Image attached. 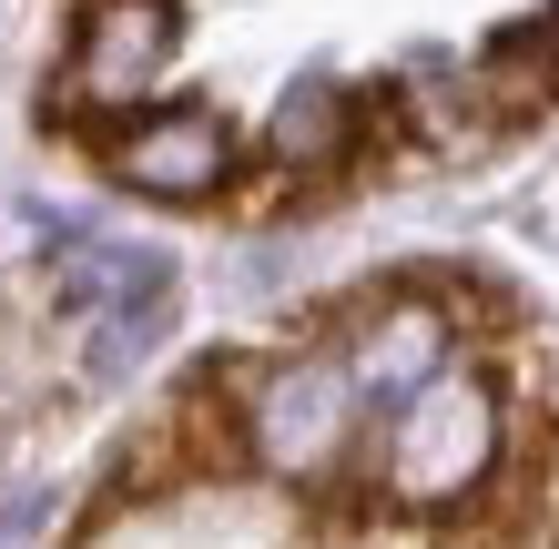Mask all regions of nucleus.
<instances>
[{"mask_svg":"<svg viewBox=\"0 0 559 549\" xmlns=\"http://www.w3.org/2000/svg\"><path fill=\"white\" fill-rule=\"evenodd\" d=\"M346 122H356V103H346L336 82H295L285 103H275V164H336Z\"/></svg>","mask_w":559,"mask_h":549,"instance_id":"0eeeda50","label":"nucleus"},{"mask_svg":"<svg viewBox=\"0 0 559 549\" xmlns=\"http://www.w3.org/2000/svg\"><path fill=\"white\" fill-rule=\"evenodd\" d=\"M174 72V0H92L72 61H61V92L72 112H133L153 103V82Z\"/></svg>","mask_w":559,"mask_h":549,"instance_id":"7ed1b4c3","label":"nucleus"},{"mask_svg":"<svg viewBox=\"0 0 559 549\" xmlns=\"http://www.w3.org/2000/svg\"><path fill=\"white\" fill-rule=\"evenodd\" d=\"M356 417H367V397H356V377H346V346H306L295 367H275L265 386H254L245 438H254V458H265L275 478H325L346 458Z\"/></svg>","mask_w":559,"mask_h":549,"instance_id":"f03ea898","label":"nucleus"},{"mask_svg":"<svg viewBox=\"0 0 559 549\" xmlns=\"http://www.w3.org/2000/svg\"><path fill=\"white\" fill-rule=\"evenodd\" d=\"M51 296H61V306H103V326H112V315H143V306H163V254H153V244L82 235V244H61Z\"/></svg>","mask_w":559,"mask_h":549,"instance_id":"423d86ee","label":"nucleus"},{"mask_svg":"<svg viewBox=\"0 0 559 549\" xmlns=\"http://www.w3.org/2000/svg\"><path fill=\"white\" fill-rule=\"evenodd\" d=\"M488 468H499V397H488L478 377L438 367L397 417H386V489H397L407 509L468 499Z\"/></svg>","mask_w":559,"mask_h":549,"instance_id":"f257e3e1","label":"nucleus"},{"mask_svg":"<svg viewBox=\"0 0 559 549\" xmlns=\"http://www.w3.org/2000/svg\"><path fill=\"white\" fill-rule=\"evenodd\" d=\"M438 367H448V315L438 306H386L377 326L346 336V377H356L367 407H407Z\"/></svg>","mask_w":559,"mask_h":549,"instance_id":"39448f33","label":"nucleus"},{"mask_svg":"<svg viewBox=\"0 0 559 549\" xmlns=\"http://www.w3.org/2000/svg\"><path fill=\"white\" fill-rule=\"evenodd\" d=\"M112 174L133 193H153V204H204V193L235 174V133H224L214 112H143V122H122Z\"/></svg>","mask_w":559,"mask_h":549,"instance_id":"20e7f679","label":"nucleus"}]
</instances>
